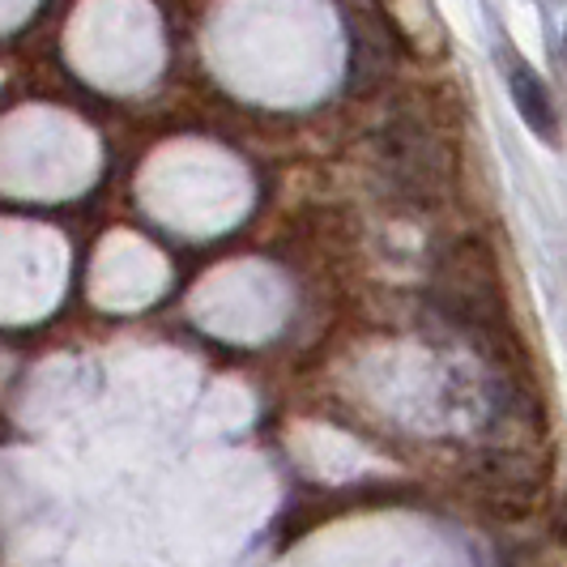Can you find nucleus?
Masks as SVG:
<instances>
[{"label":"nucleus","instance_id":"obj_1","mask_svg":"<svg viewBox=\"0 0 567 567\" xmlns=\"http://www.w3.org/2000/svg\"><path fill=\"white\" fill-rule=\"evenodd\" d=\"M470 478L486 512L516 520L538 504L542 486H546V465L525 453H483L470 465Z\"/></svg>","mask_w":567,"mask_h":567},{"label":"nucleus","instance_id":"obj_2","mask_svg":"<svg viewBox=\"0 0 567 567\" xmlns=\"http://www.w3.org/2000/svg\"><path fill=\"white\" fill-rule=\"evenodd\" d=\"M508 85H512V103H516L520 120L529 124V133L542 137V142H555V137H559L555 103H550V94H546L542 78L520 56L508 60Z\"/></svg>","mask_w":567,"mask_h":567}]
</instances>
